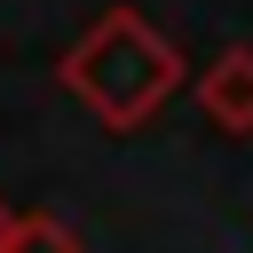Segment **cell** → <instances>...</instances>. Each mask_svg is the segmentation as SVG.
<instances>
[{"label": "cell", "instance_id": "6da1fadb", "mask_svg": "<svg viewBox=\"0 0 253 253\" xmlns=\"http://www.w3.org/2000/svg\"><path fill=\"white\" fill-rule=\"evenodd\" d=\"M55 79H63V95H71L79 111H95V126L134 134V126H150V119L174 103V87L190 79V63H182V47H174L142 8H103V16L63 47Z\"/></svg>", "mask_w": 253, "mask_h": 253}, {"label": "cell", "instance_id": "7a4b0ae2", "mask_svg": "<svg viewBox=\"0 0 253 253\" xmlns=\"http://www.w3.org/2000/svg\"><path fill=\"white\" fill-rule=\"evenodd\" d=\"M198 111L221 134H253V47H221L198 71Z\"/></svg>", "mask_w": 253, "mask_h": 253}, {"label": "cell", "instance_id": "3957f363", "mask_svg": "<svg viewBox=\"0 0 253 253\" xmlns=\"http://www.w3.org/2000/svg\"><path fill=\"white\" fill-rule=\"evenodd\" d=\"M8 253H87V245H79V229H71L63 213H16Z\"/></svg>", "mask_w": 253, "mask_h": 253}, {"label": "cell", "instance_id": "277c9868", "mask_svg": "<svg viewBox=\"0 0 253 253\" xmlns=\"http://www.w3.org/2000/svg\"><path fill=\"white\" fill-rule=\"evenodd\" d=\"M8 237H16V206L0 198V253H8Z\"/></svg>", "mask_w": 253, "mask_h": 253}]
</instances>
